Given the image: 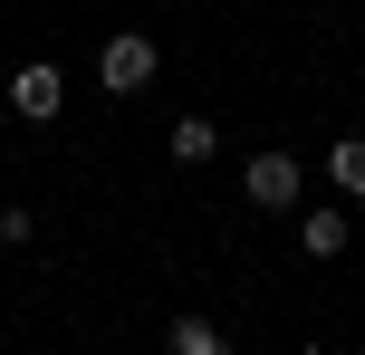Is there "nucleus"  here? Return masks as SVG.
Segmentation results:
<instances>
[{
  "instance_id": "nucleus-7",
  "label": "nucleus",
  "mask_w": 365,
  "mask_h": 355,
  "mask_svg": "<svg viewBox=\"0 0 365 355\" xmlns=\"http://www.w3.org/2000/svg\"><path fill=\"white\" fill-rule=\"evenodd\" d=\"M164 346H173V355H221L231 337H221L212 317H173V327H164Z\"/></svg>"
},
{
  "instance_id": "nucleus-3",
  "label": "nucleus",
  "mask_w": 365,
  "mask_h": 355,
  "mask_svg": "<svg viewBox=\"0 0 365 355\" xmlns=\"http://www.w3.org/2000/svg\"><path fill=\"white\" fill-rule=\"evenodd\" d=\"M58 106H68V77H58L48 58H29V68H10V115H29V125H48Z\"/></svg>"
},
{
  "instance_id": "nucleus-1",
  "label": "nucleus",
  "mask_w": 365,
  "mask_h": 355,
  "mask_svg": "<svg viewBox=\"0 0 365 355\" xmlns=\"http://www.w3.org/2000/svg\"><path fill=\"white\" fill-rule=\"evenodd\" d=\"M154 68H164V58H154V38H145V29H115L106 48H96V87H106V96L154 87Z\"/></svg>"
},
{
  "instance_id": "nucleus-2",
  "label": "nucleus",
  "mask_w": 365,
  "mask_h": 355,
  "mask_svg": "<svg viewBox=\"0 0 365 355\" xmlns=\"http://www.w3.org/2000/svg\"><path fill=\"white\" fill-rule=\"evenodd\" d=\"M240 192H250V211H298L308 202V173H298V154H250Z\"/></svg>"
},
{
  "instance_id": "nucleus-4",
  "label": "nucleus",
  "mask_w": 365,
  "mask_h": 355,
  "mask_svg": "<svg viewBox=\"0 0 365 355\" xmlns=\"http://www.w3.org/2000/svg\"><path fill=\"white\" fill-rule=\"evenodd\" d=\"M164 144H173V164H212V154H221V125H212V115H173Z\"/></svg>"
},
{
  "instance_id": "nucleus-6",
  "label": "nucleus",
  "mask_w": 365,
  "mask_h": 355,
  "mask_svg": "<svg viewBox=\"0 0 365 355\" xmlns=\"http://www.w3.org/2000/svg\"><path fill=\"white\" fill-rule=\"evenodd\" d=\"M298 240H308V260H336L346 250V211H298Z\"/></svg>"
},
{
  "instance_id": "nucleus-5",
  "label": "nucleus",
  "mask_w": 365,
  "mask_h": 355,
  "mask_svg": "<svg viewBox=\"0 0 365 355\" xmlns=\"http://www.w3.org/2000/svg\"><path fill=\"white\" fill-rule=\"evenodd\" d=\"M327 173H336L346 202H365V134H336V144H327Z\"/></svg>"
}]
</instances>
